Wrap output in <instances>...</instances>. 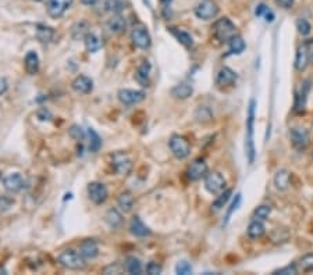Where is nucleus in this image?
<instances>
[{
	"mask_svg": "<svg viewBox=\"0 0 313 275\" xmlns=\"http://www.w3.org/2000/svg\"><path fill=\"white\" fill-rule=\"evenodd\" d=\"M231 193H232V191L231 189H226L224 192H221L219 196H217V199L213 202L212 204V210L213 211H220L226 204H227V202L230 200L231 197Z\"/></svg>",
	"mask_w": 313,
	"mask_h": 275,
	"instance_id": "obj_32",
	"label": "nucleus"
},
{
	"mask_svg": "<svg viewBox=\"0 0 313 275\" xmlns=\"http://www.w3.org/2000/svg\"><path fill=\"white\" fill-rule=\"evenodd\" d=\"M73 89L78 93H83V95H88L91 93L93 89V81L89 77H85V75H78L71 83Z\"/></svg>",
	"mask_w": 313,
	"mask_h": 275,
	"instance_id": "obj_17",
	"label": "nucleus"
},
{
	"mask_svg": "<svg viewBox=\"0 0 313 275\" xmlns=\"http://www.w3.org/2000/svg\"><path fill=\"white\" fill-rule=\"evenodd\" d=\"M124 270L132 275H138L142 273V263L141 260L134 256H129L125 258V263H124Z\"/></svg>",
	"mask_w": 313,
	"mask_h": 275,
	"instance_id": "obj_25",
	"label": "nucleus"
},
{
	"mask_svg": "<svg viewBox=\"0 0 313 275\" xmlns=\"http://www.w3.org/2000/svg\"><path fill=\"white\" fill-rule=\"evenodd\" d=\"M111 164L113 168L116 170V173L120 175H128L132 170V161L127 155L124 153H114L111 156Z\"/></svg>",
	"mask_w": 313,
	"mask_h": 275,
	"instance_id": "obj_9",
	"label": "nucleus"
},
{
	"mask_svg": "<svg viewBox=\"0 0 313 275\" xmlns=\"http://www.w3.org/2000/svg\"><path fill=\"white\" fill-rule=\"evenodd\" d=\"M53 29L50 27H46V25H38L37 29V37L41 42H50L53 39Z\"/></svg>",
	"mask_w": 313,
	"mask_h": 275,
	"instance_id": "obj_34",
	"label": "nucleus"
},
{
	"mask_svg": "<svg viewBox=\"0 0 313 275\" xmlns=\"http://www.w3.org/2000/svg\"><path fill=\"white\" fill-rule=\"evenodd\" d=\"M309 60L312 61L313 64V42L311 43V47H309Z\"/></svg>",
	"mask_w": 313,
	"mask_h": 275,
	"instance_id": "obj_53",
	"label": "nucleus"
},
{
	"mask_svg": "<svg viewBox=\"0 0 313 275\" xmlns=\"http://www.w3.org/2000/svg\"><path fill=\"white\" fill-rule=\"evenodd\" d=\"M290 139L296 150H305L311 143L309 132L302 127H294L290 129Z\"/></svg>",
	"mask_w": 313,
	"mask_h": 275,
	"instance_id": "obj_7",
	"label": "nucleus"
},
{
	"mask_svg": "<svg viewBox=\"0 0 313 275\" xmlns=\"http://www.w3.org/2000/svg\"><path fill=\"white\" fill-rule=\"evenodd\" d=\"M245 50V42L241 37H234L230 40V55H241Z\"/></svg>",
	"mask_w": 313,
	"mask_h": 275,
	"instance_id": "obj_36",
	"label": "nucleus"
},
{
	"mask_svg": "<svg viewBox=\"0 0 313 275\" xmlns=\"http://www.w3.org/2000/svg\"><path fill=\"white\" fill-rule=\"evenodd\" d=\"M271 214V207L270 206H259L255 209L253 211V218H256V220L260 221H265L269 218V216Z\"/></svg>",
	"mask_w": 313,
	"mask_h": 275,
	"instance_id": "obj_38",
	"label": "nucleus"
},
{
	"mask_svg": "<svg viewBox=\"0 0 313 275\" xmlns=\"http://www.w3.org/2000/svg\"><path fill=\"white\" fill-rule=\"evenodd\" d=\"M146 98L145 92L142 91H134V89H121L119 92V100L125 104V106H132V104H137L141 103Z\"/></svg>",
	"mask_w": 313,
	"mask_h": 275,
	"instance_id": "obj_13",
	"label": "nucleus"
},
{
	"mask_svg": "<svg viewBox=\"0 0 313 275\" xmlns=\"http://www.w3.org/2000/svg\"><path fill=\"white\" fill-rule=\"evenodd\" d=\"M277 4L278 6H281L283 9H292V6H294V0H276Z\"/></svg>",
	"mask_w": 313,
	"mask_h": 275,
	"instance_id": "obj_50",
	"label": "nucleus"
},
{
	"mask_svg": "<svg viewBox=\"0 0 313 275\" xmlns=\"http://www.w3.org/2000/svg\"><path fill=\"white\" fill-rule=\"evenodd\" d=\"M103 273H104V274H110V273H114V274H120L121 267H119L117 264H111V266L106 267V268L103 270Z\"/></svg>",
	"mask_w": 313,
	"mask_h": 275,
	"instance_id": "obj_49",
	"label": "nucleus"
},
{
	"mask_svg": "<svg viewBox=\"0 0 313 275\" xmlns=\"http://www.w3.org/2000/svg\"><path fill=\"white\" fill-rule=\"evenodd\" d=\"M290 173L287 170H280L274 177V185L278 191H286L287 188L290 186Z\"/></svg>",
	"mask_w": 313,
	"mask_h": 275,
	"instance_id": "obj_27",
	"label": "nucleus"
},
{
	"mask_svg": "<svg viewBox=\"0 0 313 275\" xmlns=\"http://www.w3.org/2000/svg\"><path fill=\"white\" fill-rule=\"evenodd\" d=\"M241 203V193H237L235 195V197H234V200L230 204V209L227 210V214H226V218H224V222H223V227H226L227 224H229V221H230L231 216H232V213L238 209V206H240Z\"/></svg>",
	"mask_w": 313,
	"mask_h": 275,
	"instance_id": "obj_39",
	"label": "nucleus"
},
{
	"mask_svg": "<svg viewBox=\"0 0 313 275\" xmlns=\"http://www.w3.org/2000/svg\"><path fill=\"white\" fill-rule=\"evenodd\" d=\"M298 266L296 264H290V266L287 267H283V268H278V270H276L273 274L274 275H295L298 274Z\"/></svg>",
	"mask_w": 313,
	"mask_h": 275,
	"instance_id": "obj_41",
	"label": "nucleus"
},
{
	"mask_svg": "<svg viewBox=\"0 0 313 275\" xmlns=\"http://www.w3.org/2000/svg\"><path fill=\"white\" fill-rule=\"evenodd\" d=\"M117 204L123 213H129L134 207V196L131 192H123L117 199Z\"/></svg>",
	"mask_w": 313,
	"mask_h": 275,
	"instance_id": "obj_26",
	"label": "nucleus"
},
{
	"mask_svg": "<svg viewBox=\"0 0 313 275\" xmlns=\"http://www.w3.org/2000/svg\"><path fill=\"white\" fill-rule=\"evenodd\" d=\"M263 17H265V21H266V22H273V21H274V19H276L274 13H273V11H271L270 9L267 10L266 14H265Z\"/></svg>",
	"mask_w": 313,
	"mask_h": 275,
	"instance_id": "obj_51",
	"label": "nucleus"
},
{
	"mask_svg": "<svg viewBox=\"0 0 313 275\" xmlns=\"http://www.w3.org/2000/svg\"><path fill=\"white\" fill-rule=\"evenodd\" d=\"M25 70L29 75H35L39 71V57L35 52H28L25 56Z\"/></svg>",
	"mask_w": 313,
	"mask_h": 275,
	"instance_id": "obj_24",
	"label": "nucleus"
},
{
	"mask_svg": "<svg viewBox=\"0 0 313 275\" xmlns=\"http://www.w3.org/2000/svg\"><path fill=\"white\" fill-rule=\"evenodd\" d=\"M296 29L302 37H308L311 34V31H312V25H311V22L308 20L299 19L296 21Z\"/></svg>",
	"mask_w": 313,
	"mask_h": 275,
	"instance_id": "obj_40",
	"label": "nucleus"
},
{
	"mask_svg": "<svg viewBox=\"0 0 313 275\" xmlns=\"http://www.w3.org/2000/svg\"><path fill=\"white\" fill-rule=\"evenodd\" d=\"M237 74L235 71H232L230 67H223L220 68V71L217 73V77H216V83L219 86H229V85H232V83L237 81Z\"/></svg>",
	"mask_w": 313,
	"mask_h": 275,
	"instance_id": "obj_18",
	"label": "nucleus"
},
{
	"mask_svg": "<svg viewBox=\"0 0 313 275\" xmlns=\"http://www.w3.org/2000/svg\"><path fill=\"white\" fill-rule=\"evenodd\" d=\"M226 186H227V181L220 173L213 171V173L205 175V188L209 193L220 195L221 192L226 191Z\"/></svg>",
	"mask_w": 313,
	"mask_h": 275,
	"instance_id": "obj_4",
	"label": "nucleus"
},
{
	"mask_svg": "<svg viewBox=\"0 0 313 275\" xmlns=\"http://www.w3.org/2000/svg\"><path fill=\"white\" fill-rule=\"evenodd\" d=\"M80 253L85 260H93L99 256V246L93 239H85L80 245Z\"/></svg>",
	"mask_w": 313,
	"mask_h": 275,
	"instance_id": "obj_16",
	"label": "nucleus"
},
{
	"mask_svg": "<svg viewBox=\"0 0 313 275\" xmlns=\"http://www.w3.org/2000/svg\"><path fill=\"white\" fill-rule=\"evenodd\" d=\"M85 47H86V50L89 52V53H96V52H99L102 47V39L96 34H93V32H89L86 37H85Z\"/></svg>",
	"mask_w": 313,
	"mask_h": 275,
	"instance_id": "obj_23",
	"label": "nucleus"
},
{
	"mask_svg": "<svg viewBox=\"0 0 313 275\" xmlns=\"http://www.w3.org/2000/svg\"><path fill=\"white\" fill-rule=\"evenodd\" d=\"M213 35L217 40H220L221 43H226L229 42L234 37H237V27L235 24L231 21L230 19L227 17H223V19H219L214 24H213Z\"/></svg>",
	"mask_w": 313,
	"mask_h": 275,
	"instance_id": "obj_1",
	"label": "nucleus"
},
{
	"mask_svg": "<svg viewBox=\"0 0 313 275\" xmlns=\"http://www.w3.org/2000/svg\"><path fill=\"white\" fill-rule=\"evenodd\" d=\"M265 232H266V228H265L263 221L256 220V218L249 224L248 229H247V234L250 239L262 238L265 235Z\"/></svg>",
	"mask_w": 313,
	"mask_h": 275,
	"instance_id": "obj_21",
	"label": "nucleus"
},
{
	"mask_svg": "<svg viewBox=\"0 0 313 275\" xmlns=\"http://www.w3.org/2000/svg\"><path fill=\"white\" fill-rule=\"evenodd\" d=\"M175 271H177V274H181V275H188L192 273V267L189 263H187V261H180L177 267H175Z\"/></svg>",
	"mask_w": 313,
	"mask_h": 275,
	"instance_id": "obj_43",
	"label": "nucleus"
},
{
	"mask_svg": "<svg viewBox=\"0 0 313 275\" xmlns=\"http://www.w3.org/2000/svg\"><path fill=\"white\" fill-rule=\"evenodd\" d=\"M192 92L193 89L191 85H188V83H180L175 88H173L171 95L174 98H177V99H188L192 95Z\"/></svg>",
	"mask_w": 313,
	"mask_h": 275,
	"instance_id": "obj_29",
	"label": "nucleus"
},
{
	"mask_svg": "<svg viewBox=\"0 0 313 275\" xmlns=\"http://www.w3.org/2000/svg\"><path fill=\"white\" fill-rule=\"evenodd\" d=\"M59 263L68 270H83L85 267V258L81 256L80 252H75L73 249H67L60 253Z\"/></svg>",
	"mask_w": 313,
	"mask_h": 275,
	"instance_id": "obj_3",
	"label": "nucleus"
},
{
	"mask_svg": "<svg viewBox=\"0 0 313 275\" xmlns=\"http://www.w3.org/2000/svg\"><path fill=\"white\" fill-rule=\"evenodd\" d=\"M73 4V0H49L47 3V14L52 19H60Z\"/></svg>",
	"mask_w": 313,
	"mask_h": 275,
	"instance_id": "obj_11",
	"label": "nucleus"
},
{
	"mask_svg": "<svg viewBox=\"0 0 313 275\" xmlns=\"http://www.w3.org/2000/svg\"><path fill=\"white\" fill-rule=\"evenodd\" d=\"M131 40L132 43L137 46L138 49H142V50H146L150 47V43H152V39H150V35L147 32V29L145 27H135L132 29L131 32Z\"/></svg>",
	"mask_w": 313,
	"mask_h": 275,
	"instance_id": "obj_8",
	"label": "nucleus"
},
{
	"mask_svg": "<svg viewBox=\"0 0 313 275\" xmlns=\"http://www.w3.org/2000/svg\"><path fill=\"white\" fill-rule=\"evenodd\" d=\"M146 273L149 275L160 274V273H162V267L159 266L157 263H153V261H152V263H149L146 266Z\"/></svg>",
	"mask_w": 313,
	"mask_h": 275,
	"instance_id": "obj_47",
	"label": "nucleus"
},
{
	"mask_svg": "<svg viewBox=\"0 0 313 275\" xmlns=\"http://www.w3.org/2000/svg\"><path fill=\"white\" fill-rule=\"evenodd\" d=\"M298 270L302 273H313V253H308L298 261Z\"/></svg>",
	"mask_w": 313,
	"mask_h": 275,
	"instance_id": "obj_33",
	"label": "nucleus"
},
{
	"mask_svg": "<svg viewBox=\"0 0 313 275\" xmlns=\"http://www.w3.org/2000/svg\"><path fill=\"white\" fill-rule=\"evenodd\" d=\"M86 137H88V147H89V152L96 153L102 146L101 137H99L92 128H88V131H86Z\"/></svg>",
	"mask_w": 313,
	"mask_h": 275,
	"instance_id": "obj_28",
	"label": "nucleus"
},
{
	"mask_svg": "<svg viewBox=\"0 0 313 275\" xmlns=\"http://www.w3.org/2000/svg\"><path fill=\"white\" fill-rule=\"evenodd\" d=\"M7 88H9L7 81L4 78H0V95H4L7 92Z\"/></svg>",
	"mask_w": 313,
	"mask_h": 275,
	"instance_id": "obj_52",
	"label": "nucleus"
},
{
	"mask_svg": "<svg viewBox=\"0 0 313 275\" xmlns=\"http://www.w3.org/2000/svg\"><path fill=\"white\" fill-rule=\"evenodd\" d=\"M309 63V43H304L298 47L296 56H295V68L296 71L302 73L306 70Z\"/></svg>",
	"mask_w": 313,
	"mask_h": 275,
	"instance_id": "obj_15",
	"label": "nucleus"
},
{
	"mask_svg": "<svg viewBox=\"0 0 313 275\" xmlns=\"http://www.w3.org/2000/svg\"><path fill=\"white\" fill-rule=\"evenodd\" d=\"M160 1H162V3H170L171 0H160Z\"/></svg>",
	"mask_w": 313,
	"mask_h": 275,
	"instance_id": "obj_56",
	"label": "nucleus"
},
{
	"mask_svg": "<svg viewBox=\"0 0 313 275\" xmlns=\"http://www.w3.org/2000/svg\"><path fill=\"white\" fill-rule=\"evenodd\" d=\"M219 14V6L214 0H201L195 7V16L199 20H213Z\"/></svg>",
	"mask_w": 313,
	"mask_h": 275,
	"instance_id": "obj_5",
	"label": "nucleus"
},
{
	"mask_svg": "<svg viewBox=\"0 0 313 275\" xmlns=\"http://www.w3.org/2000/svg\"><path fill=\"white\" fill-rule=\"evenodd\" d=\"M125 27H127L125 20L123 19L121 16H114V17H111V19L107 21V28L110 29V32L111 34H114V35H120V34H123V32L125 31Z\"/></svg>",
	"mask_w": 313,
	"mask_h": 275,
	"instance_id": "obj_22",
	"label": "nucleus"
},
{
	"mask_svg": "<svg viewBox=\"0 0 313 275\" xmlns=\"http://www.w3.org/2000/svg\"><path fill=\"white\" fill-rule=\"evenodd\" d=\"M129 231H131V234H132L134 236H137V238H146V236L150 235V229L147 228L139 217H134V218L131 220Z\"/></svg>",
	"mask_w": 313,
	"mask_h": 275,
	"instance_id": "obj_20",
	"label": "nucleus"
},
{
	"mask_svg": "<svg viewBox=\"0 0 313 275\" xmlns=\"http://www.w3.org/2000/svg\"><path fill=\"white\" fill-rule=\"evenodd\" d=\"M98 0H83V4H88V6H93Z\"/></svg>",
	"mask_w": 313,
	"mask_h": 275,
	"instance_id": "obj_54",
	"label": "nucleus"
},
{
	"mask_svg": "<svg viewBox=\"0 0 313 275\" xmlns=\"http://www.w3.org/2000/svg\"><path fill=\"white\" fill-rule=\"evenodd\" d=\"M171 32H173L174 37L178 39V42H180L181 45H184L185 47H191V46L193 45L192 37H191L189 34H187L184 31H178V29H175V28H171Z\"/></svg>",
	"mask_w": 313,
	"mask_h": 275,
	"instance_id": "obj_37",
	"label": "nucleus"
},
{
	"mask_svg": "<svg viewBox=\"0 0 313 275\" xmlns=\"http://www.w3.org/2000/svg\"><path fill=\"white\" fill-rule=\"evenodd\" d=\"M269 10V7H267L265 3H260V4H258L256 6V9H255V16L256 17H263L265 14H266V11Z\"/></svg>",
	"mask_w": 313,
	"mask_h": 275,
	"instance_id": "obj_48",
	"label": "nucleus"
},
{
	"mask_svg": "<svg viewBox=\"0 0 313 275\" xmlns=\"http://www.w3.org/2000/svg\"><path fill=\"white\" fill-rule=\"evenodd\" d=\"M208 174V164L205 163L203 158H196L189 164L187 170V177L191 181H199L205 175Z\"/></svg>",
	"mask_w": 313,
	"mask_h": 275,
	"instance_id": "obj_12",
	"label": "nucleus"
},
{
	"mask_svg": "<svg viewBox=\"0 0 313 275\" xmlns=\"http://www.w3.org/2000/svg\"><path fill=\"white\" fill-rule=\"evenodd\" d=\"M106 221H107L110 228H120L121 224H123V216L119 213V210L111 209L106 214Z\"/></svg>",
	"mask_w": 313,
	"mask_h": 275,
	"instance_id": "obj_30",
	"label": "nucleus"
},
{
	"mask_svg": "<svg viewBox=\"0 0 313 275\" xmlns=\"http://www.w3.org/2000/svg\"><path fill=\"white\" fill-rule=\"evenodd\" d=\"M13 206H14V200L11 197H9V196H0V211L1 213L10 210Z\"/></svg>",
	"mask_w": 313,
	"mask_h": 275,
	"instance_id": "obj_44",
	"label": "nucleus"
},
{
	"mask_svg": "<svg viewBox=\"0 0 313 275\" xmlns=\"http://www.w3.org/2000/svg\"><path fill=\"white\" fill-rule=\"evenodd\" d=\"M0 274H7V271H6L4 268H1V267H0Z\"/></svg>",
	"mask_w": 313,
	"mask_h": 275,
	"instance_id": "obj_55",
	"label": "nucleus"
},
{
	"mask_svg": "<svg viewBox=\"0 0 313 275\" xmlns=\"http://www.w3.org/2000/svg\"><path fill=\"white\" fill-rule=\"evenodd\" d=\"M34 1H43V0H34Z\"/></svg>",
	"mask_w": 313,
	"mask_h": 275,
	"instance_id": "obj_57",
	"label": "nucleus"
},
{
	"mask_svg": "<svg viewBox=\"0 0 313 275\" xmlns=\"http://www.w3.org/2000/svg\"><path fill=\"white\" fill-rule=\"evenodd\" d=\"M150 70H152V65L147 60H144L141 65L137 68V73H135V79L139 85L142 86H149V81H150Z\"/></svg>",
	"mask_w": 313,
	"mask_h": 275,
	"instance_id": "obj_19",
	"label": "nucleus"
},
{
	"mask_svg": "<svg viewBox=\"0 0 313 275\" xmlns=\"http://www.w3.org/2000/svg\"><path fill=\"white\" fill-rule=\"evenodd\" d=\"M104 7L107 11H110L113 14H119L123 10L125 9V3L124 0H106L104 1Z\"/></svg>",
	"mask_w": 313,
	"mask_h": 275,
	"instance_id": "obj_35",
	"label": "nucleus"
},
{
	"mask_svg": "<svg viewBox=\"0 0 313 275\" xmlns=\"http://www.w3.org/2000/svg\"><path fill=\"white\" fill-rule=\"evenodd\" d=\"M170 149H171V153L178 160H184L191 153V145H189V142L184 137H180V135L171 137V139H170Z\"/></svg>",
	"mask_w": 313,
	"mask_h": 275,
	"instance_id": "obj_6",
	"label": "nucleus"
},
{
	"mask_svg": "<svg viewBox=\"0 0 313 275\" xmlns=\"http://www.w3.org/2000/svg\"><path fill=\"white\" fill-rule=\"evenodd\" d=\"M305 100H306V89L302 88V91L299 92L295 98V110L302 111L305 109Z\"/></svg>",
	"mask_w": 313,
	"mask_h": 275,
	"instance_id": "obj_42",
	"label": "nucleus"
},
{
	"mask_svg": "<svg viewBox=\"0 0 313 275\" xmlns=\"http://www.w3.org/2000/svg\"><path fill=\"white\" fill-rule=\"evenodd\" d=\"M3 185H4V189L10 193H19L22 188H24V178L22 175L19 173H14V174L7 175L4 179H3Z\"/></svg>",
	"mask_w": 313,
	"mask_h": 275,
	"instance_id": "obj_14",
	"label": "nucleus"
},
{
	"mask_svg": "<svg viewBox=\"0 0 313 275\" xmlns=\"http://www.w3.org/2000/svg\"><path fill=\"white\" fill-rule=\"evenodd\" d=\"M198 113H201V116L199 114H196V118L199 122H208V121H210L212 119V113L210 110L208 109V107H201Z\"/></svg>",
	"mask_w": 313,
	"mask_h": 275,
	"instance_id": "obj_45",
	"label": "nucleus"
},
{
	"mask_svg": "<svg viewBox=\"0 0 313 275\" xmlns=\"http://www.w3.org/2000/svg\"><path fill=\"white\" fill-rule=\"evenodd\" d=\"M88 197L92 200L95 204H103V203L107 200V188L101 182H92L88 185Z\"/></svg>",
	"mask_w": 313,
	"mask_h": 275,
	"instance_id": "obj_10",
	"label": "nucleus"
},
{
	"mask_svg": "<svg viewBox=\"0 0 313 275\" xmlns=\"http://www.w3.org/2000/svg\"><path fill=\"white\" fill-rule=\"evenodd\" d=\"M255 100H250L248 107V117H247V138H245V147L249 163L255 161V143H253V127H255Z\"/></svg>",
	"mask_w": 313,
	"mask_h": 275,
	"instance_id": "obj_2",
	"label": "nucleus"
},
{
	"mask_svg": "<svg viewBox=\"0 0 313 275\" xmlns=\"http://www.w3.org/2000/svg\"><path fill=\"white\" fill-rule=\"evenodd\" d=\"M70 135H71L74 139L80 140V139H83V138H85V132H83V129L81 128V127L74 125L73 128L70 129Z\"/></svg>",
	"mask_w": 313,
	"mask_h": 275,
	"instance_id": "obj_46",
	"label": "nucleus"
},
{
	"mask_svg": "<svg viewBox=\"0 0 313 275\" xmlns=\"http://www.w3.org/2000/svg\"><path fill=\"white\" fill-rule=\"evenodd\" d=\"M89 27L86 22H78L75 24L71 29V37H73L74 40H80V39H85V37L89 34Z\"/></svg>",
	"mask_w": 313,
	"mask_h": 275,
	"instance_id": "obj_31",
	"label": "nucleus"
}]
</instances>
